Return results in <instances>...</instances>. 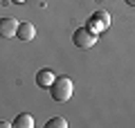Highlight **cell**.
Returning a JSON list of instances; mask_svg holds the SVG:
<instances>
[{
    "instance_id": "1",
    "label": "cell",
    "mask_w": 135,
    "mask_h": 128,
    "mask_svg": "<svg viewBox=\"0 0 135 128\" xmlns=\"http://www.w3.org/2000/svg\"><path fill=\"white\" fill-rule=\"evenodd\" d=\"M72 92H74V85L72 79H68V76H56L54 83L50 85V95L54 101H68L72 97Z\"/></svg>"
},
{
    "instance_id": "2",
    "label": "cell",
    "mask_w": 135,
    "mask_h": 128,
    "mask_svg": "<svg viewBox=\"0 0 135 128\" xmlns=\"http://www.w3.org/2000/svg\"><path fill=\"white\" fill-rule=\"evenodd\" d=\"M86 27L90 29V32H95V34H99V32H106V29L110 27V14H108L106 9H97L95 14H92L90 18H88Z\"/></svg>"
},
{
    "instance_id": "9",
    "label": "cell",
    "mask_w": 135,
    "mask_h": 128,
    "mask_svg": "<svg viewBox=\"0 0 135 128\" xmlns=\"http://www.w3.org/2000/svg\"><path fill=\"white\" fill-rule=\"evenodd\" d=\"M124 2H126L128 7H133V9H135V0H124Z\"/></svg>"
},
{
    "instance_id": "3",
    "label": "cell",
    "mask_w": 135,
    "mask_h": 128,
    "mask_svg": "<svg viewBox=\"0 0 135 128\" xmlns=\"http://www.w3.org/2000/svg\"><path fill=\"white\" fill-rule=\"evenodd\" d=\"M72 43L77 45L79 50H90L92 45L97 43V34L90 32L88 27H79L77 32L72 34Z\"/></svg>"
},
{
    "instance_id": "10",
    "label": "cell",
    "mask_w": 135,
    "mask_h": 128,
    "mask_svg": "<svg viewBox=\"0 0 135 128\" xmlns=\"http://www.w3.org/2000/svg\"><path fill=\"white\" fill-rule=\"evenodd\" d=\"M11 124H7V121H0V128H9Z\"/></svg>"
},
{
    "instance_id": "4",
    "label": "cell",
    "mask_w": 135,
    "mask_h": 128,
    "mask_svg": "<svg viewBox=\"0 0 135 128\" xmlns=\"http://www.w3.org/2000/svg\"><path fill=\"white\" fill-rule=\"evenodd\" d=\"M54 79H56V74H54L50 67H43V70L36 72V85L43 88V90H50V85L54 83Z\"/></svg>"
},
{
    "instance_id": "8",
    "label": "cell",
    "mask_w": 135,
    "mask_h": 128,
    "mask_svg": "<svg viewBox=\"0 0 135 128\" xmlns=\"http://www.w3.org/2000/svg\"><path fill=\"white\" fill-rule=\"evenodd\" d=\"M65 126H68V121L63 117H54V119H50L45 124V128H65Z\"/></svg>"
},
{
    "instance_id": "11",
    "label": "cell",
    "mask_w": 135,
    "mask_h": 128,
    "mask_svg": "<svg viewBox=\"0 0 135 128\" xmlns=\"http://www.w3.org/2000/svg\"><path fill=\"white\" fill-rule=\"evenodd\" d=\"M11 2H16V5H23V2H25V0H11Z\"/></svg>"
},
{
    "instance_id": "5",
    "label": "cell",
    "mask_w": 135,
    "mask_h": 128,
    "mask_svg": "<svg viewBox=\"0 0 135 128\" xmlns=\"http://www.w3.org/2000/svg\"><path fill=\"white\" fill-rule=\"evenodd\" d=\"M18 29V20L14 18H0V38H14Z\"/></svg>"
},
{
    "instance_id": "6",
    "label": "cell",
    "mask_w": 135,
    "mask_h": 128,
    "mask_svg": "<svg viewBox=\"0 0 135 128\" xmlns=\"http://www.w3.org/2000/svg\"><path fill=\"white\" fill-rule=\"evenodd\" d=\"M16 36L23 43H29L34 36H36V27L32 23H18V29H16Z\"/></svg>"
},
{
    "instance_id": "7",
    "label": "cell",
    "mask_w": 135,
    "mask_h": 128,
    "mask_svg": "<svg viewBox=\"0 0 135 128\" xmlns=\"http://www.w3.org/2000/svg\"><path fill=\"white\" fill-rule=\"evenodd\" d=\"M14 128H32L34 126V117L29 112H20L18 117L14 119V124H11Z\"/></svg>"
}]
</instances>
